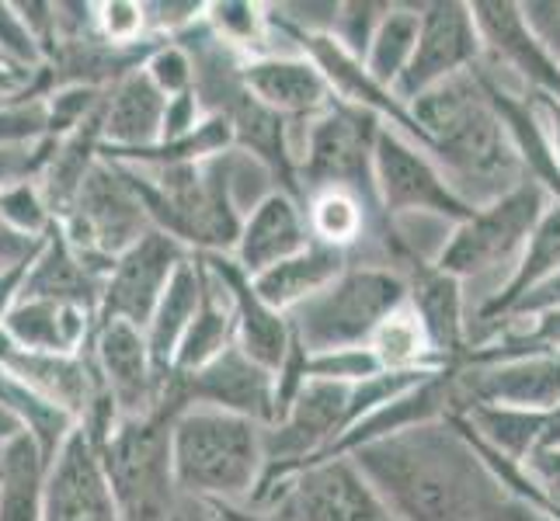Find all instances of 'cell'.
Returning <instances> with one entry per match:
<instances>
[{"label":"cell","instance_id":"9c48e42d","mask_svg":"<svg viewBox=\"0 0 560 521\" xmlns=\"http://www.w3.org/2000/svg\"><path fill=\"white\" fill-rule=\"evenodd\" d=\"M373 181L376 202L386 223L394 220H439V223H463L470 216V205L463 202L439 164L418 143L400 137L390 126H380L373 143Z\"/></svg>","mask_w":560,"mask_h":521},{"label":"cell","instance_id":"8d00e7d4","mask_svg":"<svg viewBox=\"0 0 560 521\" xmlns=\"http://www.w3.org/2000/svg\"><path fill=\"white\" fill-rule=\"evenodd\" d=\"M143 73L164 98H182V94L196 91V67H191V56L175 38H167V43H158L150 49V56L143 60Z\"/></svg>","mask_w":560,"mask_h":521},{"label":"cell","instance_id":"ab89813d","mask_svg":"<svg viewBox=\"0 0 560 521\" xmlns=\"http://www.w3.org/2000/svg\"><path fill=\"white\" fill-rule=\"evenodd\" d=\"M0 63H8L14 70L38 73L46 67V52L35 43L32 32L25 28L22 14L14 4L0 0Z\"/></svg>","mask_w":560,"mask_h":521},{"label":"cell","instance_id":"4dcf8cb0","mask_svg":"<svg viewBox=\"0 0 560 521\" xmlns=\"http://www.w3.org/2000/svg\"><path fill=\"white\" fill-rule=\"evenodd\" d=\"M421 25V4H390L383 14V22L373 35L370 49L362 56V70L370 73V81L383 91H394L400 73L408 70L415 43Z\"/></svg>","mask_w":560,"mask_h":521},{"label":"cell","instance_id":"d4e9b609","mask_svg":"<svg viewBox=\"0 0 560 521\" xmlns=\"http://www.w3.org/2000/svg\"><path fill=\"white\" fill-rule=\"evenodd\" d=\"M105 143H102V108L91 115L88 122H81L73 132L60 140H49V153L43 167L35 174V185L43 191V199L49 202L56 223L67 216V209L73 205L77 191L88 181V174L102 164Z\"/></svg>","mask_w":560,"mask_h":521},{"label":"cell","instance_id":"f907efd6","mask_svg":"<svg viewBox=\"0 0 560 521\" xmlns=\"http://www.w3.org/2000/svg\"><path fill=\"white\" fill-rule=\"evenodd\" d=\"M255 514V521H296L293 514H289L282 505H272V508H261V511H250Z\"/></svg>","mask_w":560,"mask_h":521},{"label":"cell","instance_id":"bcb514c9","mask_svg":"<svg viewBox=\"0 0 560 521\" xmlns=\"http://www.w3.org/2000/svg\"><path fill=\"white\" fill-rule=\"evenodd\" d=\"M553 310H560V272H557L553 279H547L544 285H536L533 293H526V296L518 299L498 323H505V320H523V317H539V313H553ZM498 323H494V327H498Z\"/></svg>","mask_w":560,"mask_h":521},{"label":"cell","instance_id":"7c38bea8","mask_svg":"<svg viewBox=\"0 0 560 521\" xmlns=\"http://www.w3.org/2000/svg\"><path fill=\"white\" fill-rule=\"evenodd\" d=\"M470 17L480 38V63L494 73L505 70L509 76H515L523 94L560 98V63L529 28L523 4L477 0V4H470Z\"/></svg>","mask_w":560,"mask_h":521},{"label":"cell","instance_id":"ee69618b","mask_svg":"<svg viewBox=\"0 0 560 521\" xmlns=\"http://www.w3.org/2000/svg\"><path fill=\"white\" fill-rule=\"evenodd\" d=\"M202 119H206V111H202V105L196 98V91L182 94V98H167V105H164V122H161V143H178V140H185L188 132L196 129Z\"/></svg>","mask_w":560,"mask_h":521},{"label":"cell","instance_id":"484cf974","mask_svg":"<svg viewBox=\"0 0 560 521\" xmlns=\"http://www.w3.org/2000/svg\"><path fill=\"white\" fill-rule=\"evenodd\" d=\"M349 264L352 261L345 250L311 240L300 254L265 268L261 275L250 279V285H255V293L272 306V310L289 317L296 306H303L311 296H317L327 282H335Z\"/></svg>","mask_w":560,"mask_h":521},{"label":"cell","instance_id":"7dc6e473","mask_svg":"<svg viewBox=\"0 0 560 521\" xmlns=\"http://www.w3.org/2000/svg\"><path fill=\"white\" fill-rule=\"evenodd\" d=\"M49 237V234H46ZM43 237V240H46ZM43 240H28V237H18L14 229H8L4 223H0V275L4 272H14V268H25L32 258H35V250Z\"/></svg>","mask_w":560,"mask_h":521},{"label":"cell","instance_id":"6da1fadb","mask_svg":"<svg viewBox=\"0 0 560 521\" xmlns=\"http://www.w3.org/2000/svg\"><path fill=\"white\" fill-rule=\"evenodd\" d=\"M397 521H509L512 497L453 417L349 455Z\"/></svg>","mask_w":560,"mask_h":521},{"label":"cell","instance_id":"d590c367","mask_svg":"<svg viewBox=\"0 0 560 521\" xmlns=\"http://www.w3.org/2000/svg\"><path fill=\"white\" fill-rule=\"evenodd\" d=\"M386 8L390 4H376V0H349V4H338L335 25H331V38L338 43V49H345L352 60L362 63V56L370 49Z\"/></svg>","mask_w":560,"mask_h":521},{"label":"cell","instance_id":"b9f144b4","mask_svg":"<svg viewBox=\"0 0 560 521\" xmlns=\"http://www.w3.org/2000/svg\"><path fill=\"white\" fill-rule=\"evenodd\" d=\"M49 153V137L38 143H25V146H0V191L14 181H28L38 174Z\"/></svg>","mask_w":560,"mask_h":521},{"label":"cell","instance_id":"60d3db41","mask_svg":"<svg viewBox=\"0 0 560 521\" xmlns=\"http://www.w3.org/2000/svg\"><path fill=\"white\" fill-rule=\"evenodd\" d=\"M206 14V4L199 0H143V22L150 38H175L185 28H191Z\"/></svg>","mask_w":560,"mask_h":521},{"label":"cell","instance_id":"74e56055","mask_svg":"<svg viewBox=\"0 0 560 521\" xmlns=\"http://www.w3.org/2000/svg\"><path fill=\"white\" fill-rule=\"evenodd\" d=\"M94 28L108 46L132 49L150 43L147 22H143V0H102L94 4Z\"/></svg>","mask_w":560,"mask_h":521},{"label":"cell","instance_id":"c3c4849f","mask_svg":"<svg viewBox=\"0 0 560 521\" xmlns=\"http://www.w3.org/2000/svg\"><path fill=\"white\" fill-rule=\"evenodd\" d=\"M529 102L536 105L539 111V122H544V132H547V143L557 157V167H560V98H544V94H529Z\"/></svg>","mask_w":560,"mask_h":521},{"label":"cell","instance_id":"3957f363","mask_svg":"<svg viewBox=\"0 0 560 521\" xmlns=\"http://www.w3.org/2000/svg\"><path fill=\"white\" fill-rule=\"evenodd\" d=\"M171 470L185 500L247 511L265 476V428L234 414L188 407L171 421Z\"/></svg>","mask_w":560,"mask_h":521},{"label":"cell","instance_id":"ac0fdd59","mask_svg":"<svg viewBox=\"0 0 560 521\" xmlns=\"http://www.w3.org/2000/svg\"><path fill=\"white\" fill-rule=\"evenodd\" d=\"M244 87L261 108L285 122H311L335 105V91L306 52L244 60Z\"/></svg>","mask_w":560,"mask_h":521},{"label":"cell","instance_id":"7402d4cb","mask_svg":"<svg viewBox=\"0 0 560 521\" xmlns=\"http://www.w3.org/2000/svg\"><path fill=\"white\" fill-rule=\"evenodd\" d=\"M98 317L84 306L70 303H52V299H18L0 334H4L14 347L35 355H81L91 344Z\"/></svg>","mask_w":560,"mask_h":521},{"label":"cell","instance_id":"5b68a950","mask_svg":"<svg viewBox=\"0 0 560 521\" xmlns=\"http://www.w3.org/2000/svg\"><path fill=\"white\" fill-rule=\"evenodd\" d=\"M171 421L175 417L164 411L122 421L98 446L119 521H182L188 500L178 494L171 470Z\"/></svg>","mask_w":560,"mask_h":521},{"label":"cell","instance_id":"f546056e","mask_svg":"<svg viewBox=\"0 0 560 521\" xmlns=\"http://www.w3.org/2000/svg\"><path fill=\"white\" fill-rule=\"evenodd\" d=\"M199 303H202V264L196 254H188L175 272V279H171V285L164 288L158 310L150 313V320L143 327L147 347L164 376L171 372L178 344L188 334L191 320H196Z\"/></svg>","mask_w":560,"mask_h":521},{"label":"cell","instance_id":"681fc988","mask_svg":"<svg viewBox=\"0 0 560 521\" xmlns=\"http://www.w3.org/2000/svg\"><path fill=\"white\" fill-rule=\"evenodd\" d=\"M539 449H560V403L544 414V438H539Z\"/></svg>","mask_w":560,"mask_h":521},{"label":"cell","instance_id":"7a4b0ae2","mask_svg":"<svg viewBox=\"0 0 560 521\" xmlns=\"http://www.w3.org/2000/svg\"><path fill=\"white\" fill-rule=\"evenodd\" d=\"M424 137V153L439 164L456 196L480 209L526 178L477 70L429 87L408 105Z\"/></svg>","mask_w":560,"mask_h":521},{"label":"cell","instance_id":"e0dca14e","mask_svg":"<svg viewBox=\"0 0 560 521\" xmlns=\"http://www.w3.org/2000/svg\"><path fill=\"white\" fill-rule=\"evenodd\" d=\"M43 521H119L98 449L81 428H73L49 462Z\"/></svg>","mask_w":560,"mask_h":521},{"label":"cell","instance_id":"9a60e30c","mask_svg":"<svg viewBox=\"0 0 560 521\" xmlns=\"http://www.w3.org/2000/svg\"><path fill=\"white\" fill-rule=\"evenodd\" d=\"M272 505H282L296 521H397L349 455L303 466Z\"/></svg>","mask_w":560,"mask_h":521},{"label":"cell","instance_id":"83f0119b","mask_svg":"<svg viewBox=\"0 0 560 521\" xmlns=\"http://www.w3.org/2000/svg\"><path fill=\"white\" fill-rule=\"evenodd\" d=\"M557 272H560V202H550L544 220L529 234L523 254L515 258L512 275L477 306V323L494 327L518 299L533 293L536 285H544L547 279H553Z\"/></svg>","mask_w":560,"mask_h":521},{"label":"cell","instance_id":"8fae6325","mask_svg":"<svg viewBox=\"0 0 560 521\" xmlns=\"http://www.w3.org/2000/svg\"><path fill=\"white\" fill-rule=\"evenodd\" d=\"M450 379H453V414L474 407V403L547 414L560 403V355L553 352L515 355L488 365L463 362L453 365Z\"/></svg>","mask_w":560,"mask_h":521},{"label":"cell","instance_id":"2e32d148","mask_svg":"<svg viewBox=\"0 0 560 521\" xmlns=\"http://www.w3.org/2000/svg\"><path fill=\"white\" fill-rule=\"evenodd\" d=\"M477 63H480V38L470 17V4H459V0L421 4L415 56L408 70L400 73L394 94L397 102L411 105L418 94L450 81V76L470 73Z\"/></svg>","mask_w":560,"mask_h":521},{"label":"cell","instance_id":"836d02e7","mask_svg":"<svg viewBox=\"0 0 560 521\" xmlns=\"http://www.w3.org/2000/svg\"><path fill=\"white\" fill-rule=\"evenodd\" d=\"M380 362L383 372H411V369H442L432 355V344L424 338L418 317L411 313V306L404 303L386 317L376 334L365 344Z\"/></svg>","mask_w":560,"mask_h":521},{"label":"cell","instance_id":"7bdbcfd3","mask_svg":"<svg viewBox=\"0 0 560 521\" xmlns=\"http://www.w3.org/2000/svg\"><path fill=\"white\" fill-rule=\"evenodd\" d=\"M526 476L536 484V490L544 494V500L553 511V521H560V449H536L523 462Z\"/></svg>","mask_w":560,"mask_h":521},{"label":"cell","instance_id":"f35d334b","mask_svg":"<svg viewBox=\"0 0 560 521\" xmlns=\"http://www.w3.org/2000/svg\"><path fill=\"white\" fill-rule=\"evenodd\" d=\"M380 362L373 358L370 347H341V352H324V355H306V379H327V382H345L355 386L380 376Z\"/></svg>","mask_w":560,"mask_h":521},{"label":"cell","instance_id":"30bf717a","mask_svg":"<svg viewBox=\"0 0 560 521\" xmlns=\"http://www.w3.org/2000/svg\"><path fill=\"white\" fill-rule=\"evenodd\" d=\"M188 407L234 414L268 428L276 421V372L247 358L237 344H230L202 369L167 376L161 411L175 417Z\"/></svg>","mask_w":560,"mask_h":521},{"label":"cell","instance_id":"816d5d0a","mask_svg":"<svg viewBox=\"0 0 560 521\" xmlns=\"http://www.w3.org/2000/svg\"><path fill=\"white\" fill-rule=\"evenodd\" d=\"M4 67H8V63H4Z\"/></svg>","mask_w":560,"mask_h":521},{"label":"cell","instance_id":"603a6c76","mask_svg":"<svg viewBox=\"0 0 560 521\" xmlns=\"http://www.w3.org/2000/svg\"><path fill=\"white\" fill-rule=\"evenodd\" d=\"M105 275L77 254L70 240L60 234V226L49 229V237L38 244L35 258L25 268L22 293L18 299H52V303H70L84 306L98 317V299H102Z\"/></svg>","mask_w":560,"mask_h":521},{"label":"cell","instance_id":"52a82bcc","mask_svg":"<svg viewBox=\"0 0 560 521\" xmlns=\"http://www.w3.org/2000/svg\"><path fill=\"white\" fill-rule=\"evenodd\" d=\"M550 202L553 199L536 181H523L501 199L474 209L463 223H456L450 237L442 240L432 264L439 272L467 282L494 272L505 261H515Z\"/></svg>","mask_w":560,"mask_h":521},{"label":"cell","instance_id":"8992f818","mask_svg":"<svg viewBox=\"0 0 560 521\" xmlns=\"http://www.w3.org/2000/svg\"><path fill=\"white\" fill-rule=\"evenodd\" d=\"M373 111L352 108L335 98L324 115L306 122L303 150L296 157V185L300 199L320 188H341L362 199L383 220L373 181V143L380 132Z\"/></svg>","mask_w":560,"mask_h":521},{"label":"cell","instance_id":"ffe728a7","mask_svg":"<svg viewBox=\"0 0 560 521\" xmlns=\"http://www.w3.org/2000/svg\"><path fill=\"white\" fill-rule=\"evenodd\" d=\"M306 244H311V226H306L303 202L289 191H276L241 220L230 261L247 279H255L265 268L300 254Z\"/></svg>","mask_w":560,"mask_h":521},{"label":"cell","instance_id":"cb8c5ba5","mask_svg":"<svg viewBox=\"0 0 560 521\" xmlns=\"http://www.w3.org/2000/svg\"><path fill=\"white\" fill-rule=\"evenodd\" d=\"M212 258H217V268L230 288V299H234V344L247 358H255L265 369L279 372L289 347H293L289 317L272 310V306L255 293V285H250V279L230 261V254H212Z\"/></svg>","mask_w":560,"mask_h":521},{"label":"cell","instance_id":"1f68e13d","mask_svg":"<svg viewBox=\"0 0 560 521\" xmlns=\"http://www.w3.org/2000/svg\"><path fill=\"white\" fill-rule=\"evenodd\" d=\"M456 417L467 424L488 449L518 462V466L539 449V438H544V414H533V411L474 403V407L459 411Z\"/></svg>","mask_w":560,"mask_h":521},{"label":"cell","instance_id":"e575fe53","mask_svg":"<svg viewBox=\"0 0 560 521\" xmlns=\"http://www.w3.org/2000/svg\"><path fill=\"white\" fill-rule=\"evenodd\" d=\"M0 223H4L8 229H14L18 237H28V240H43L56 226L52 209L43 199L35 178L14 181L0 191Z\"/></svg>","mask_w":560,"mask_h":521},{"label":"cell","instance_id":"4fadbf2b","mask_svg":"<svg viewBox=\"0 0 560 521\" xmlns=\"http://www.w3.org/2000/svg\"><path fill=\"white\" fill-rule=\"evenodd\" d=\"M88 358L122 421H140L161 411L167 376L153 362L140 327L98 320L88 344Z\"/></svg>","mask_w":560,"mask_h":521},{"label":"cell","instance_id":"f6af8a7d","mask_svg":"<svg viewBox=\"0 0 560 521\" xmlns=\"http://www.w3.org/2000/svg\"><path fill=\"white\" fill-rule=\"evenodd\" d=\"M523 14L529 28L539 35V43L560 63V0H529V4H523Z\"/></svg>","mask_w":560,"mask_h":521},{"label":"cell","instance_id":"f1b7e54d","mask_svg":"<svg viewBox=\"0 0 560 521\" xmlns=\"http://www.w3.org/2000/svg\"><path fill=\"white\" fill-rule=\"evenodd\" d=\"M49 462L32 435L0 446V521H43Z\"/></svg>","mask_w":560,"mask_h":521},{"label":"cell","instance_id":"d6a6232c","mask_svg":"<svg viewBox=\"0 0 560 521\" xmlns=\"http://www.w3.org/2000/svg\"><path fill=\"white\" fill-rule=\"evenodd\" d=\"M209 170H212V178H217L220 191L226 196L230 209H234L241 220L255 205H261L268 196L285 191L279 174L244 146H230V150L217 153V157H209Z\"/></svg>","mask_w":560,"mask_h":521},{"label":"cell","instance_id":"ba28073f","mask_svg":"<svg viewBox=\"0 0 560 521\" xmlns=\"http://www.w3.org/2000/svg\"><path fill=\"white\" fill-rule=\"evenodd\" d=\"M56 226H60V234L70 240L77 254L102 275H108L112 261L122 250H129L153 229L140 202V191L132 188L129 174L108 157H102V164L88 174L67 216Z\"/></svg>","mask_w":560,"mask_h":521},{"label":"cell","instance_id":"4316f807","mask_svg":"<svg viewBox=\"0 0 560 521\" xmlns=\"http://www.w3.org/2000/svg\"><path fill=\"white\" fill-rule=\"evenodd\" d=\"M196 258L202 264V303L188 334L178 344L171 372H196L234 344V299H230V288L220 275L217 258L212 254H196Z\"/></svg>","mask_w":560,"mask_h":521},{"label":"cell","instance_id":"d6986e66","mask_svg":"<svg viewBox=\"0 0 560 521\" xmlns=\"http://www.w3.org/2000/svg\"><path fill=\"white\" fill-rule=\"evenodd\" d=\"M400 275L408 282V306L432 344L435 362L442 369H453L467 355V296H463V282L439 272L432 261H411Z\"/></svg>","mask_w":560,"mask_h":521},{"label":"cell","instance_id":"277c9868","mask_svg":"<svg viewBox=\"0 0 560 521\" xmlns=\"http://www.w3.org/2000/svg\"><path fill=\"white\" fill-rule=\"evenodd\" d=\"M408 303V282L394 268L352 261L317 296L289 313L293 341L306 355L365 347L376 327Z\"/></svg>","mask_w":560,"mask_h":521},{"label":"cell","instance_id":"5bb4252c","mask_svg":"<svg viewBox=\"0 0 560 521\" xmlns=\"http://www.w3.org/2000/svg\"><path fill=\"white\" fill-rule=\"evenodd\" d=\"M188 254L191 250H185L175 237L150 229L147 237H140L112 261L98 299V320L129 323L143 331L150 313L158 310L164 288Z\"/></svg>","mask_w":560,"mask_h":521},{"label":"cell","instance_id":"44dd1931","mask_svg":"<svg viewBox=\"0 0 560 521\" xmlns=\"http://www.w3.org/2000/svg\"><path fill=\"white\" fill-rule=\"evenodd\" d=\"M167 98L150 84L143 67L119 76L102 98V143L105 157H132L161 143Z\"/></svg>","mask_w":560,"mask_h":521}]
</instances>
